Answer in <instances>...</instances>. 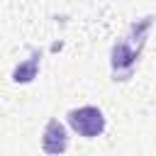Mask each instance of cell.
<instances>
[{
  "label": "cell",
  "instance_id": "4",
  "mask_svg": "<svg viewBox=\"0 0 156 156\" xmlns=\"http://www.w3.org/2000/svg\"><path fill=\"white\" fill-rule=\"evenodd\" d=\"M37 68H39V51H34L24 63H20V66L12 71V80H15V83H29V80H34Z\"/></svg>",
  "mask_w": 156,
  "mask_h": 156
},
{
  "label": "cell",
  "instance_id": "3",
  "mask_svg": "<svg viewBox=\"0 0 156 156\" xmlns=\"http://www.w3.org/2000/svg\"><path fill=\"white\" fill-rule=\"evenodd\" d=\"M41 146L46 154H63L68 149V136H66V127L58 119H49L44 127V136H41Z\"/></svg>",
  "mask_w": 156,
  "mask_h": 156
},
{
  "label": "cell",
  "instance_id": "1",
  "mask_svg": "<svg viewBox=\"0 0 156 156\" xmlns=\"http://www.w3.org/2000/svg\"><path fill=\"white\" fill-rule=\"evenodd\" d=\"M154 15L149 17H141L136 22L129 24L127 34L119 37L112 46V54H110V66H112V76L115 80H129L132 73H134V66L141 56V49L146 46V37L154 27Z\"/></svg>",
  "mask_w": 156,
  "mask_h": 156
},
{
  "label": "cell",
  "instance_id": "2",
  "mask_svg": "<svg viewBox=\"0 0 156 156\" xmlns=\"http://www.w3.org/2000/svg\"><path fill=\"white\" fill-rule=\"evenodd\" d=\"M66 122L76 134H80L85 139L100 136L105 132V115L100 107H93V105H83V107L71 110L66 115Z\"/></svg>",
  "mask_w": 156,
  "mask_h": 156
}]
</instances>
